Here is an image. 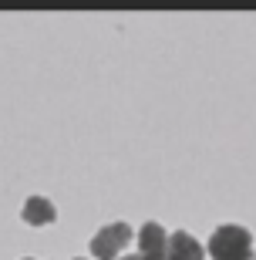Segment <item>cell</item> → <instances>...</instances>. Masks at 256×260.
I'll return each instance as SVG.
<instances>
[{"mask_svg":"<svg viewBox=\"0 0 256 260\" xmlns=\"http://www.w3.org/2000/svg\"><path fill=\"white\" fill-rule=\"evenodd\" d=\"M145 260H169V257H145Z\"/></svg>","mask_w":256,"mask_h":260,"instance_id":"8992f818","label":"cell"},{"mask_svg":"<svg viewBox=\"0 0 256 260\" xmlns=\"http://www.w3.org/2000/svg\"><path fill=\"white\" fill-rule=\"evenodd\" d=\"M122 260H145V257H122Z\"/></svg>","mask_w":256,"mask_h":260,"instance_id":"52a82bcc","label":"cell"},{"mask_svg":"<svg viewBox=\"0 0 256 260\" xmlns=\"http://www.w3.org/2000/svg\"><path fill=\"white\" fill-rule=\"evenodd\" d=\"M209 257L212 260H249L253 257V237L243 226H219L209 240Z\"/></svg>","mask_w":256,"mask_h":260,"instance_id":"6da1fadb","label":"cell"},{"mask_svg":"<svg viewBox=\"0 0 256 260\" xmlns=\"http://www.w3.org/2000/svg\"><path fill=\"white\" fill-rule=\"evenodd\" d=\"M132 240V230L125 226V223H112V226H104L91 237V257L98 260H115L118 250H125Z\"/></svg>","mask_w":256,"mask_h":260,"instance_id":"7a4b0ae2","label":"cell"},{"mask_svg":"<svg viewBox=\"0 0 256 260\" xmlns=\"http://www.w3.org/2000/svg\"><path fill=\"white\" fill-rule=\"evenodd\" d=\"M165 257H169V260H202V257H206V250H202L199 240L189 237V233H172Z\"/></svg>","mask_w":256,"mask_h":260,"instance_id":"3957f363","label":"cell"},{"mask_svg":"<svg viewBox=\"0 0 256 260\" xmlns=\"http://www.w3.org/2000/svg\"><path fill=\"white\" fill-rule=\"evenodd\" d=\"M138 243H142V257H165V250H169V233L162 230L159 223H145L142 233H138Z\"/></svg>","mask_w":256,"mask_h":260,"instance_id":"277c9868","label":"cell"},{"mask_svg":"<svg viewBox=\"0 0 256 260\" xmlns=\"http://www.w3.org/2000/svg\"><path fill=\"white\" fill-rule=\"evenodd\" d=\"M57 220V210L51 206V200H44V196H30L27 203H24V223H30V226H48V223Z\"/></svg>","mask_w":256,"mask_h":260,"instance_id":"5b68a950","label":"cell"}]
</instances>
